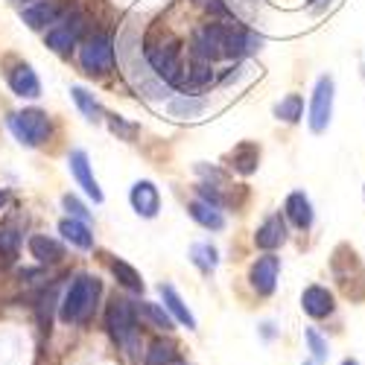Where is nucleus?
<instances>
[{
    "label": "nucleus",
    "instance_id": "f3484780",
    "mask_svg": "<svg viewBox=\"0 0 365 365\" xmlns=\"http://www.w3.org/2000/svg\"><path fill=\"white\" fill-rule=\"evenodd\" d=\"M29 255H33L38 263L53 266V263H62L65 246L58 240L47 237V234H33V237H29Z\"/></svg>",
    "mask_w": 365,
    "mask_h": 365
},
{
    "label": "nucleus",
    "instance_id": "58836bf2",
    "mask_svg": "<svg viewBox=\"0 0 365 365\" xmlns=\"http://www.w3.org/2000/svg\"><path fill=\"white\" fill-rule=\"evenodd\" d=\"M304 365H316V362H304Z\"/></svg>",
    "mask_w": 365,
    "mask_h": 365
},
{
    "label": "nucleus",
    "instance_id": "7c9ffc66",
    "mask_svg": "<svg viewBox=\"0 0 365 365\" xmlns=\"http://www.w3.org/2000/svg\"><path fill=\"white\" fill-rule=\"evenodd\" d=\"M304 339H307V345H310V354H313V362L316 365H322V362H327V342L322 339V333L319 330H313V327H307L304 330Z\"/></svg>",
    "mask_w": 365,
    "mask_h": 365
},
{
    "label": "nucleus",
    "instance_id": "7ed1b4c3",
    "mask_svg": "<svg viewBox=\"0 0 365 365\" xmlns=\"http://www.w3.org/2000/svg\"><path fill=\"white\" fill-rule=\"evenodd\" d=\"M6 123H9V132L15 135V140L24 143V146H41V143L50 140V132H53L50 117L41 108L15 111V114H9Z\"/></svg>",
    "mask_w": 365,
    "mask_h": 365
},
{
    "label": "nucleus",
    "instance_id": "c756f323",
    "mask_svg": "<svg viewBox=\"0 0 365 365\" xmlns=\"http://www.w3.org/2000/svg\"><path fill=\"white\" fill-rule=\"evenodd\" d=\"M175 359H178V351L170 342H155L146 354V365H173Z\"/></svg>",
    "mask_w": 365,
    "mask_h": 365
},
{
    "label": "nucleus",
    "instance_id": "9d476101",
    "mask_svg": "<svg viewBox=\"0 0 365 365\" xmlns=\"http://www.w3.org/2000/svg\"><path fill=\"white\" fill-rule=\"evenodd\" d=\"M82 33V18H73V21H56L50 29H47V47L58 56H68L73 47H76V38Z\"/></svg>",
    "mask_w": 365,
    "mask_h": 365
},
{
    "label": "nucleus",
    "instance_id": "39448f33",
    "mask_svg": "<svg viewBox=\"0 0 365 365\" xmlns=\"http://www.w3.org/2000/svg\"><path fill=\"white\" fill-rule=\"evenodd\" d=\"M225 36H228V24H220V21H210L202 29H196L190 38L193 58H202V62L225 58Z\"/></svg>",
    "mask_w": 365,
    "mask_h": 365
},
{
    "label": "nucleus",
    "instance_id": "bb28decb",
    "mask_svg": "<svg viewBox=\"0 0 365 365\" xmlns=\"http://www.w3.org/2000/svg\"><path fill=\"white\" fill-rule=\"evenodd\" d=\"M111 272H114V278L120 287H126L132 292H143V278H140V272L126 263V260H111Z\"/></svg>",
    "mask_w": 365,
    "mask_h": 365
},
{
    "label": "nucleus",
    "instance_id": "6e6552de",
    "mask_svg": "<svg viewBox=\"0 0 365 365\" xmlns=\"http://www.w3.org/2000/svg\"><path fill=\"white\" fill-rule=\"evenodd\" d=\"M263 47V38L249 26H240L237 21L228 24V36H225V58H242V56H255Z\"/></svg>",
    "mask_w": 365,
    "mask_h": 365
},
{
    "label": "nucleus",
    "instance_id": "20e7f679",
    "mask_svg": "<svg viewBox=\"0 0 365 365\" xmlns=\"http://www.w3.org/2000/svg\"><path fill=\"white\" fill-rule=\"evenodd\" d=\"M106 324H108V333L114 336L117 345H123L135 354V345H138V322H135V307L126 301V298H114L111 307L106 313Z\"/></svg>",
    "mask_w": 365,
    "mask_h": 365
},
{
    "label": "nucleus",
    "instance_id": "f8f14e48",
    "mask_svg": "<svg viewBox=\"0 0 365 365\" xmlns=\"http://www.w3.org/2000/svg\"><path fill=\"white\" fill-rule=\"evenodd\" d=\"M301 310L310 319H327L333 310H336V301H333V292L322 284H310L301 292Z\"/></svg>",
    "mask_w": 365,
    "mask_h": 365
},
{
    "label": "nucleus",
    "instance_id": "c9c22d12",
    "mask_svg": "<svg viewBox=\"0 0 365 365\" xmlns=\"http://www.w3.org/2000/svg\"><path fill=\"white\" fill-rule=\"evenodd\" d=\"M260 327H263V336H266V339H272V336H275V330H272L275 324H269V322H266V324H260Z\"/></svg>",
    "mask_w": 365,
    "mask_h": 365
},
{
    "label": "nucleus",
    "instance_id": "cd10ccee",
    "mask_svg": "<svg viewBox=\"0 0 365 365\" xmlns=\"http://www.w3.org/2000/svg\"><path fill=\"white\" fill-rule=\"evenodd\" d=\"M301 114H304V100H301V94H287V97L275 106V117L284 120V123H298Z\"/></svg>",
    "mask_w": 365,
    "mask_h": 365
},
{
    "label": "nucleus",
    "instance_id": "b1692460",
    "mask_svg": "<svg viewBox=\"0 0 365 365\" xmlns=\"http://www.w3.org/2000/svg\"><path fill=\"white\" fill-rule=\"evenodd\" d=\"M257 161H260V149L255 143H240L234 152H231V164L237 173L242 175H252L257 170Z\"/></svg>",
    "mask_w": 365,
    "mask_h": 365
},
{
    "label": "nucleus",
    "instance_id": "e433bc0d",
    "mask_svg": "<svg viewBox=\"0 0 365 365\" xmlns=\"http://www.w3.org/2000/svg\"><path fill=\"white\" fill-rule=\"evenodd\" d=\"M9 202V190H0V207H4Z\"/></svg>",
    "mask_w": 365,
    "mask_h": 365
},
{
    "label": "nucleus",
    "instance_id": "a878e982",
    "mask_svg": "<svg viewBox=\"0 0 365 365\" xmlns=\"http://www.w3.org/2000/svg\"><path fill=\"white\" fill-rule=\"evenodd\" d=\"M190 260L199 272H205V275H210L217 266H220V252L210 246V242H193L190 246Z\"/></svg>",
    "mask_w": 365,
    "mask_h": 365
},
{
    "label": "nucleus",
    "instance_id": "a211bd4d",
    "mask_svg": "<svg viewBox=\"0 0 365 365\" xmlns=\"http://www.w3.org/2000/svg\"><path fill=\"white\" fill-rule=\"evenodd\" d=\"M158 292H161V298H164V310H167L178 324H185L187 330H196V316L187 310V304L181 301V295L175 292V287H173V284H161Z\"/></svg>",
    "mask_w": 365,
    "mask_h": 365
},
{
    "label": "nucleus",
    "instance_id": "f704fd0d",
    "mask_svg": "<svg viewBox=\"0 0 365 365\" xmlns=\"http://www.w3.org/2000/svg\"><path fill=\"white\" fill-rule=\"evenodd\" d=\"M21 246V237L12 231V228H4L0 231V252H6V255H15Z\"/></svg>",
    "mask_w": 365,
    "mask_h": 365
},
{
    "label": "nucleus",
    "instance_id": "5701e85b",
    "mask_svg": "<svg viewBox=\"0 0 365 365\" xmlns=\"http://www.w3.org/2000/svg\"><path fill=\"white\" fill-rule=\"evenodd\" d=\"M187 210H190V217H193L202 228H207V231H222V228H225V217L220 214V207H214V205H207V202H202V199H193V202L187 205Z\"/></svg>",
    "mask_w": 365,
    "mask_h": 365
},
{
    "label": "nucleus",
    "instance_id": "9b49d317",
    "mask_svg": "<svg viewBox=\"0 0 365 365\" xmlns=\"http://www.w3.org/2000/svg\"><path fill=\"white\" fill-rule=\"evenodd\" d=\"M129 202L135 207V214L143 217V220H155L158 210H161V193L152 181H135L132 190H129Z\"/></svg>",
    "mask_w": 365,
    "mask_h": 365
},
{
    "label": "nucleus",
    "instance_id": "aec40b11",
    "mask_svg": "<svg viewBox=\"0 0 365 365\" xmlns=\"http://www.w3.org/2000/svg\"><path fill=\"white\" fill-rule=\"evenodd\" d=\"M284 210H287V217H289V222L295 228H310L313 225V205H310V199L304 196L301 190H295V193L287 196Z\"/></svg>",
    "mask_w": 365,
    "mask_h": 365
},
{
    "label": "nucleus",
    "instance_id": "423d86ee",
    "mask_svg": "<svg viewBox=\"0 0 365 365\" xmlns=\"http://www.w3.org/2000/svg\"><path fill=\"white\" fill-rule=\"evenodd\" d=\"M79 65L88 76H103L114 68V44L108 36H91L79 47Z\"/></svg>",
    "mask_w": 365,
    "mask_h": 365
},
{
    "label": "nucleus",
    "instance_id": "ddd939ff",
    "mask_svg": "<svg viewBox=\"0 0 365 365\" xmlns=\"http://www.w3.org/2000/svg\"><path fill=\"white\" fill-rule=\"evenodd\" d=\"M68 164H71V173H73V178H76V185L85 190V196H91V199L100 205V202H103V190H100V185H97L94 173H91L88 152H85V149H73L71 158H68Z\"/></svg>",
    "mask_w": 365,
    "mask_h": 365
},
{
    "label": "nucleus",
    "instance_id": "2f4dec72",
    "mask_svg": "<svg viewBox=\"0 0 365 365\" xmlns=\"http://www.w3.org/2000/svg\"><path fill=\"white\" fill-rule=\"evenodd\" d=\"M108 129L117 135V138H123V140H132L138 135V123H126L123 117H117V114H108Z\"/></svg>",
    "mask_w": 365,
    "mask_h": 365
},
{
    "label": "nucleus",
    "instance_id": "393cba45",
    "mask_svg": "<svg viewBox=\"0 0 365 365\" xmlns=\"http://www.w3.org/2000/svg\"><path fill=\"white\" fill-rule=\"evenodd\" d=\"M71 97H73V103L79 106V111H82V114L91 120V123H100V120H103V106L97 103V97L91 94L88 88L73 85V88H71Z\"/></svg>",
    "mask_w": 365,
    "mask_h": 365
},
{
    "label": "nucleus",
    "instance_id": "0eeeda50",
    "mask_svg": "<svg viewBox=\"0 0 365 365\" xmlns=\"http://www.w3.org/2000/svg\"><path fill=\"white\" fill-rule=\"evenodd\" d=\"M333 85L330 76H319L316 82V91H313V100H310V129L316 135H322L327 126H330V117H333Z\"/></svg>",
    "mask_w": 365,
    "mask_h": 365
},
{
    "label": "nucleus",
    "instance_id": "2eb2a0df",
    "mask_svg": "<svg viewBox=\"0 0 365 365\" xmlns=\"http://www.w3.org/2000/svg\"><path fill=\"white\" fill-rule=\"evenodd\" d=\"M58 15H62V9H58L53 0H36V4L24 6V12H21V18L29 29H47L58 21Z\"/></svg>",
    "mask_w": 365,
    "mask_h": 365
},
{
    "label": "nucleus",
    "instance_id": "dca6fc26",
    "mask_svg": "<svg viewBox=\"0 0 365 365\" xmlns=\"http://www.w3.org/2000/svg\"><path fill=\"white\" fill-rule=\"evenodd\" d=\"M9 88L15 91L18 97H26V100L41 97V82H38L36 71L29 68V65H24V62L9 71Z\"/></svg>",
    "mask_w": 365,
    "mask_h": 365
},
{
    "label": "nucleus",
    "instance_id": "4468645a",
    "mask_svg": "<svg viewBox=\"0 0 365 365\" xmlns=\"http://www.w3.org/2000/svg\"><path fill=\"white\" fill-rule=\"evenodd\" d=\"M287 242V225L278 214H272L269 220L260 222V228L255 231V246L263 252H275Z\"/></svg>",
    "mask_w": 365,
    "mask_h": 365
},
{
    "label": "nucleus",
    "instance_id": "f257e3e1",
    "mask_svg": "<svg viewBox=\"0 0 365 365\" xmlns=\"http://www.w3.org/2000/svg\"><path fill=\"white\" fill-rule=\"evenodd\" d=\"M103 292V284L100 278L94 275H76L73 284L68 287L65 298H62V307H58V316H62L65 324H73V322H85L94 310V304Z\"/></svg>",
    "mask_w": 365,
    "mask_h": 365
},
{
    "label": "nucleus",
    "instance_id": "1a4fd4ad",
    "mask_svg": "<svg viewBox=\"0 0 365 365\" xmlns=\"http://www.w3.org/2000/svg\"><path fill=\"white\" fill-rule=\"evenodd\" d=\"M278 272H281V257L275 255H263L255 260L252 272H249V281L255 287L257 295H272L278 287Z\"/></svg>",
    "mask_w": 365,
    "mask_h": 365
},
{
    "label": "nucleus",
    "instance_id": "6ab92c4d",
    "mask_svg": "<svg viewBox=\"0 0 365 365\" xmlns=\"http://www.w3.org/2000/svg\"><path fill=\"white\" fill-rule=\"evenodd\" d=\"M58 234H62V237L71 242V246H76V249H82V252L94 249V234H91L88 222H82V220H73V217L62 220V222H58Z\"/></svg>",
    "mask_w": 365,
    "mask_h": 365
},
{
    "label": "nucleus",
    "instance_id": "c85d7f7f",
    "mask_svg": "<svg viewBox=\"0 0 365 365\" xmlns=\"http://www.w3.org/2000/svg\"><path fill=\"white\" fill-rule=\"evenodd\" d=\"M138 313L140 316H146L155 327H161V330H173V316L161 307V304H152V301H140L138 304Z\"/></svg>",
    "mask_w": 365,
    "mask_h": 365
},
{
    "label": "nucleus",
    "instance_id": "72a5a7b5",
    "mask_svg": "<svg viewBox=\"0 0 365 365\" xmlns=\"http://www.w3.org/2000/svg\"><path fill=\"white\" fill-rule=\"evenodd\" d=\"M196 193L202 196V202L214 205V207H220V205H222V196H220L217 185H210V181H202V185H196Z\"/></svg>",
    "mask_w": 365,
    "mask_h": 365
},
{
    "label": "nucleus",
    "instance_id": "4c0bfd02",
    "mask_svg": "<svg viewBox=\"0 0 365 365\" xmlns=\"http://www.w3.org/2000/svg\"><path fill=\"white\" fill-rule=\"evenodd\" d=\"M342 365H359V362H356V359H351V356H348V359H342Z\"/></svg>",
    "mask_w": 365,
    "mask_h": 365
},
{
    "label": "nucleus",
    "instance_id": "4be33fe9",
    "mask_svg": "<svg viewBox=\"0 0 365 365\" xmlns=\"http://www.w3.org/2000/svg\"><path fill=\"white\" fill-rule=\"evenodd\" d=\"M205 108H207V103L202 97H193V94H178V97H173L167 103V114L175 117V120H193Z\"/></svg>",
    "mask_w": 365,
    "mask_h": 365
},
{
    "label": "nucleus",
    "instance_id": "412c9836",
    "mask_svg": "<svg viewBox=\"0 0 365 365\" xmlns=\"http://www.w3.org/2000/svg\"><path fill=\"white\" fill-rule=\"evenodd\" d=\"M214 82V71H210V62H202V58H193V62L185 65V73H181L178 88L185 91H199L205 85Z\"/></svg>",
    "mask_w": 365,
    "mask_h": 365
},
{
    "label": "nucleus",
    "instance_id": "473e14b6",
    "mask_svg": "<svg viewBox=\"0 0 365 365\" xmlns=\"http://www.w3.org/2000/svg\"><path fill=\"white\" fill-rule=\"evenodd\" d=\"M62 205H65V210H68V217H73V220H82V222H88L91 220V210L73 196V193H68V196H62Z\"/></svg>",
    "mask_w": 365,
    "mask_h": 365
},
{
    "label": "nucleus",
    "instance_id": "f03ea898",
    "mask_svg": "<svg viewBox=\"0 0 365 365\" xmlns=\"http://www.w3.org/2000/svg\"><path fill=\"white\" fill-rule=\"evenodd\" d=\"M146 65L170 88H178L187 62L181 58V44L178 41H161V44H146Z\"/></svg>",
    "mask_w": 365,
    "mask_h": 365
}]
</instances>
